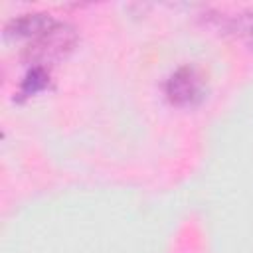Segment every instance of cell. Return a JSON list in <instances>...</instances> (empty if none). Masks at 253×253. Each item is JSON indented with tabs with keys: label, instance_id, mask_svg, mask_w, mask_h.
I'll list each match as a JSON object with an SVG mask.
<instances>
[{
	"label": "cell",
	"instance_id": "6da1fadb",
	"mask_svg": "<svg viewBox=\"0 0 253 253\" xmlns=\"http://www.w3.org/2000/svg\"><path fill=\"white\" fill-rule=\"evenodd\" d=\"M164 91L172 105L194 107L204 99V77L194 65H182L170 73Z\"/></svg>",
	"mask_w": 253,
	"mask_h": 253
},
{
	"label": "cell",
	"instance_id": "7a4b0ae2",
	"mask_svg": "<svg viewBox=\"0 0 253 253\" xmlns=\"http://www.w3.org/2000/svg\"><path fill=\"white\" fill-rule=\"evenodd\" d=\"M55 24H57V20L49 12H28V14H20L16 18L8 20L4 26V36L34 42L36 38L45 34Z\"/></svg>",
	"mask_w": 253,
	"mask_h": 253
},
{
	"label": "cell",
	"instance_id": "3957f363",
	"mask_svg": "<svg viewBox=\"0 0 253 253\" xmlns=\"http://www.w3.org/2000/svg\"><path fill=\"white\" fill-rule=\"evenodd\" d=\"M49 83V73L43 65H34L28 69V73L24 75L22 79V85H20V97H30V95H36L40 93L45 85Z\"/></svg>",
	"mask_w": 253,
	"mask_h": 253
},
{
	"label": "cell",
	"instance_id": "277c9868",
	"mask_svg": "<svg viewBox=\"0 0 253 253\" xmlns=\"http://www.w3.org/2000/svg\"><path fill=\"white\" fill-rule=\"evenodd\" d=\"M239 30H241V36L245 38L247 45L253 49V8L243 12V16L239 18Z\"/></svg>",
	"mask_w": 253,
	"mask_h": 253
}]
</instances>
